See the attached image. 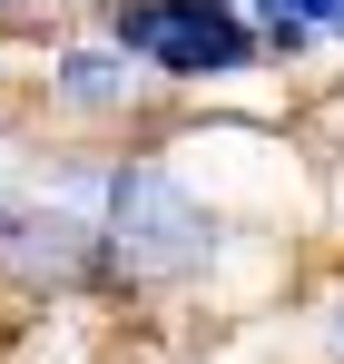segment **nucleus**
Returning <instances> with one entry per match:
<instances>
[{
    "label": "nucleus",
    "mask_w": 344,
    "mask_h": 364,
    "mask_svg": "<svg viewBox=\"0 0 344 364\" xmlns=\"http://www.w3.org/2000/svg\"><path fill=\"white\" fill-rule=\"evenodd\" d=\"M266 10H276V40H305V30L344 40V0H266Z\"/></svg>",
    "instance_id": "obj_3"
},
{
    "label": "nucleus",
    "mask_w": 344,
    "mask_h": 364,
    "mask_svg": "<svg viewBox=\"0 0 344 364\" xmlns=\"http://www.w3.org/2000/svg\"><path fill=\"white\" fill-rule=\"evenodd\" d=\"M69 89H79V99H118V79H109V60H69Z\"/></svg>",
    "instance_id": "obj_4"
},
{
    "label": "nucleus",
    "mask_w": 344,
    "mask_h": 364,
    "mask_svg": "<svg viewBox=\"0 0 344 364\" xmlns=\"http://www.w3.org/2000/svg\"><path fill=\"white\" fill-rule=\"evenodd\" d=\"M118 50L177 69V79H207V69L246 60V20L227 0H138V10H118Z\"/></svg>",
    "instance_id": "obj_2"
},
{
    "label": "nucleus",
    "mask_w": 344,
    "mask_h": 364,
    "mask_svg": "<svg viewBox=\"0 0 344 364\" xmlns=\"http://www.w3.org/2000/svg\"><path fill=\"white\" fill-rule=\"evenodd\" d=\"M99 197V217H79V237H99L128 266V276H158V266H187L197 246H207V227H197V207L177 197L158 168H118V178L89 187Z\"/></svg>",
    "instance_id": "obj_1"
}]
</instances>
